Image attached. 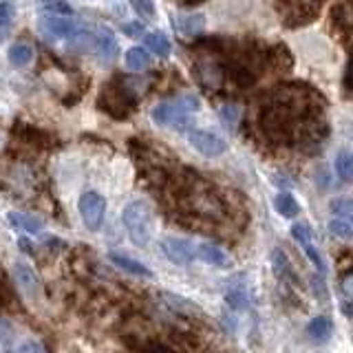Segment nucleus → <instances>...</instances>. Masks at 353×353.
I'll use <instances>...</instances> for the list:
<instances>
[{
	"label": "nucleus",
	"instance_id": "nucleus-1",
	"mask_svg": "<svg viewBox=\"0 0 353 353\" xmlns=\"http://www.w3.org/2000/svg\"><path fill=\"white\" fill-rule=\"evenodd\" d=\"M201 108L199 97L192 93H183L174 99H165L159 102L150 110V117L157 126L161 128H172V130H188L192 128L194 113Z\"/></svg>",
	"mask_w": 353,
	"mask_h": 353
},
{
	"label": "nucleus",
	"instance_id": "nucleus-2",
	"mask_svg": "<svg viewBox=\"0 0 353 353\" xmlns=\"http://www.w3.org/2000/svg\"><path fill=\"white\" fill-rule=\"evenodd\" d=\"M121 223H124L130 241L135 243L137 248H146L152 241L154 234V214L148 201L143 199H135L124 205L121 210Z\"/></svg>",
	"mask_w": 353,
	"mask_h": 353
},
{
	"label": "nucleus",
	"instance_id": "nucleus-3",
	"mask_svg": "<svg viewBox=\"0 0 353 353\" xmlns=\"http://www.w3.org/2000/svg\"><path fill=\"white\" fill-rule=\"evenodd\" d=\"M135 104H137L135 91L128 88V84L121 80L108 82L97 97V108L115 119H124L135 108Z\"/></svg>",
	"mask_w": 353,
	"mask_h": 353
},
{
	"label": "nucleus",
	"instance_id": "nucleus-4",
	"mask_svg": "<svg viewBox=\"0 0 353 353\" xmlns=\"http://www.w3.org/2000/svg\"><path fill=\"white\" fill-rule=\"evenodd\" d=\"M190 205L192 210L203 219H223L225 214V203L216 192H212L205 185H194L190 190Z\"/></svg>",
	"mask_w": 353,
	"mask_h": 353
},
{
	"label": "nucleus",
	"instance_id": "nucleus-5",
	"mask_svg": "<svg viewBox=\"0 0 353 353\" xmlns=\"http://www.w3.org/2000/svg\"><path fill=\"white\" fill-rule=\"evenodd\" d=\"M77 210H80V216L84 221L86 230L97 232L102 230L104 225V216H106V199L95 192V190H88L80 196L77 201Z\"/></svg>",
	"mask_w": 353,
	"mask_h": 353
},
{
	"label": "nucleus",
	"instance_id": "nucleus-6",
	"mask_svg": "<svg viewBox=\"0 0 353 353\" xmlns=\"http://www.w3.org/2000/svg\"><path fill=\"white\" fill-rule=\"evenodd\" d=\"M188 141H190V146L199 154H203L208 159L221 157V154L228 150V141L223 137H219L212 130H201V128L188 130Z\"/></svg>",
	"mask_w": 353,
	"mask_h": 353
},
{
	"label": "nucleus",
	"instance_id": "nucleus-7",
	"mask_svg": "<svg viewBox=\"0 0 353 353\" xmlns=\"http://www.w3.org/2000/svg\"><path fill=\"white\" fill-rule=\"evenodd\" d=\"M40 29L44 36L53 40H66L80 33V25L73 16H53V14H42L40 18Z\"/></svg>",
	"mask_w": 353,
	"mask_h": 353
},
{
	"label": "nucleus",
	"instance_id": "nucleus-8",
	"mask_svg": "<svg viewBox=\"0 0 353 353\" xmlns=\"http://www.w3.org/2000/svg\"><path fill=\"white\" fill-rule=\"evenodd\" d=\"M159 248L163 252V256L174 265H190L196 259V245H192V243L185 239L168 236L161 241Z\"/></svg>",
	"mask_w": 353,
	"mask_h": 353
},
{
	"label": "nucleus",
	"instance_id": "nucleus-9",
	"mask_svg": "<svg viewBox=\"0 0 353 353\" xmlns=\"http://www.w3.org/2000/svg\"><path fill=\"white\" fill-rule=\"evenodd\" d=\"M93 49L104 64L113 62L119 53V42L115 38V33L108 27H97V31L93 33Z\"/></svg>",
	"mask_w": 353,
	"mask_h": 353
},
{
	"label": "nucleus",
	"instance_id": "nucleus-10",
	"mask_svg": "<svg viewBox=\"0 0 353 353\" xmlns=\"http://www.w3.org/2000/svg\"><path fill=\"white\" fill-rule=\"evenodd\" d=\"M14 276H16L22 294H27L29 298H36L40 294V279H38L36 270H33L27 261L14 263Z\"/></svg>",
	"mask_w": 353,
	"mask_h": 353
},
{
	"label": "nucleus",
	"instance_id": "nucleus-11",
	"mask_svg": "<svg viewBox=\"0 0 353 353\" xmlns=\"http://www.w3.org/2000/svg\"><path fill=\"white\" fill-rule=\"evenodd\" d=\"M196 259H201L203 263L212 265V268H219V270L232 268V259L228 256V252L216 248L214 243H199V245H196Z\"/></svg>",
	"mask_w": 353,
	"mask_h": 353
},
{
	"label": "nucleus",
	"instance_id": "nucleus-12",
	"mask_svg": "<svg viewBox=\"0 0 353 353\" xmlns=\"http://www.w3.org/2000/svg\"><path fill=\"white\" fill-rule=\"evenodd\" d=\"M108 259H110V263L115 265V268H119L121 272H126L128 276H141V279H150V276H152V272L146 268V265L139 263L137 259L126 256V254H121V252H110Z\"/></svg>",
	"mask_w": 353,
	"mask_h": 353
},
{
	"label": "nucleus",
	"instance_id": "nucleus-13",
	"mask_svg": "<svg viewBox=\"0 0 353 353\" xmlns=\"http://www.w3.org/2000/svg\"><path fill=\"white\" fill-rule=\"evenodd\" d=\"M7 58L14 69H27V66L33 62V58H36V53H33V47L29 42H16L9 47Z\"/></svg>",
	"mask_w": 353,
	"mask_h": 353
},
{
	"label": "nucleus",
	"instance_id": "nucleus-14",
	"mask_svg": "<svg viewBox=\"0 0 353 353\" xmlns=\"http://www.w3.org/2000/svg\"><path fill=\"white\" fill-rule=\"evenodd\" d=\"M7 219H9V223L14 228L25 230V232H29V234H38V232H42V228H44L42 219L27 214V212H16V210H14V212H9Z\"/></svg>",
	"mask_w": 353,
	"mask_h": 353
},
{
	"label": "nucleus",
	"instance_id": "nucleus-15",
	"mask_svg": "<svg viewBox=\"0 0 353 353\" xmlns=\"http://www.w3.org/2000/svg\"><path fill=\"white\" fill-rule=\"evenodd\" d=\"M152 58H150V53L146 49H141V47H130L124 55V64H126V69L132 71V73H139V71H146L148 66H150Z\"/></svg>",
	"mask_w": 353,
	"mask_h": 353
},
{
	"label": "nucleus",
	"instance_id": "nucleus-16",
	"mask_svg": "<svg viewBox=\"0 0 353 353\" xmlns=\"http://www.w3.org/2000/svg\"><path fill=\"white\" fill-rule=\"evenodd\" d=\"M143 42H146V49L159 58H168L172 51V44L168 36H163L161 31H152V33H143Z\"/></svg>",
	"mask_w": 353,
	"mask_h": 353
},
{
	"label": "nucleus",
	"instance_id": "nucleus-17",
	"mask_svg": "<svg viewBox=\"0 0 353 353\" xmlns=\"http://www.w3.org/2000/svg\"><path fill=\"white\" fill-rule=\"evenodd\" d=\"M174 27H176V31L181 33V36H196V33L203 31L205 18L201 14H183V16L176 18Z\"/></svg>",
	"mask_w": 353,
	"mask_h": 353
},
{
	"label": "nucleus",
	"instance_id": "nucleus-18",
	"mask_svg": "<svg viewBox=\"0 0 353 353\" xmlns=\"http://www.w3.org/2000/svg\"><path fill=\"white\" fill-rule=\"evenodd\" d=\"M331 329H334V325H331V320L327 316H316L307 325V334L314 342H327L331 338Z\"/></svg>",
	"mask_w": 353,
	"mask_h": 353
},
{
	"label": "nucleus",
	"instance_id": "nucleus-19",
	"mask_svg": "<svg viewBox=\"0 0 353 353\" xmlns=\"http://www.w3.org/2000/svg\"><path fill=\"white\" fill-rule=\"evenodd\" d=\"M274 208H276V212H279L281 216H285V219H296L298 212H301V208H298L296 196L290 194V192L276 194V199H274Z\"/></svg>",
	"mask_w": 353,
	"mask_h": 353
},
{
	"label": "nucleus",
	"instance_id": "nucleus-20",
	"mask_svg": "<svg viewBox=\"0 0 353 353\" xmlns=\"http://www.w3.org/2000/svg\"><path fill=\"white\" fill-rule=\"evenodd\" d=\"M329 232L340 241H353V221L345 219V216H336L331 214L329 223H327Z\"/></svg>",
	"mask_w": 353,
	"mask_h": 353
},
{
	"label": "nucleus",
	"instance_id": "nucleus-21",
	"mask_svg": "<svg viewBox=\"0 0 353 353\" xmlns=\"http://www.w3.org/2000/svg\"><path fill=\"white\" fill-rule=\"evenodd\" d=\"M272 265H274V272L279 276L281 281H290L294 283V274H292V263L287 259V254L283 250H274L272 254Z\"/></svg>",
	"mask_w": 353,
	"mask_h": 353
},
{
	"label": "nucleus",
	"instance_id": "nucleus-22",
	"mask_svg": "<svg viewBox=\"0 0 353 353\" xmlns=\"http://www.w3.org/2000/svg\"><path fill=\"white\" fill-rule=\"evenodd\" d=\"M334 165H336V172H338V176L342 181H347V183L353 181V152L340 150L336 154V163Z\"/></svg>",
	"mask_w": 353,
	"mask_h": 353
},
{
	"label": "nucleus",
	"instance_id": "nucleus-23",
	"mask_svg": "<svg viewBox=\"0 0 353 353\" xmlns=\"http://www.w3.org/2000/svg\"><path fill=\"white\" fill-rule=\"evenodd\" d=\"M331 214L336 216H345L349 221H353V196H338L329 203Z\"/></svg>",
	"mask_w": 353,
	"mask_h": 353
},
{
	"label": "nucleus",
	"instance_id": "nucleus-24",
	"mask_svg": "<svg viewBox=\"0 0 353 353\" xmlns=\"http://www.w3.org/2000/svg\"><path fill=\"white\" fill-rule=\"evenodd\" d=\"M42 14L73 16V7L66 3V0H44V3H42Z\"/></svg>",
	"mask_w": 353,
	"mask_h": 353
},
{
	"label": "nucleus",
	"instance_id": "nucleus-25",
	"mask_svg": "<svg viewBox=\"0 0 353 353\" xmlns=\"http://www.w3.org/2000/svg\"><path fill=\"white\" fill-rule=\"evenodd\" d=\"M225 301L230 307H234V309H245L248 307V292L243 290V287H234V290H230L225 294Z\"/></svg>",
	"mask_w": 353,
	"mask_h": 353
},
{
	"label": "nucleus",
	"instance_id": "nucleus-26",
	"mask_svg": "<svg viewBox=\"0 0 353 353\" xmlns=\"http://www.w3.org/2000/svg\"><path fill=\"white\" fill-rule=\"evenodd\" d=\"M292 236L298 243H301V245H312V243H314V232H312V228L305 225V223L292 225Z\"/></svg>",
	"mask_w": 353,
	"mask_h": 353
},
{
	"label": "nucleus",
	"instance_id": "nucleus-27",
	"mask_svg": "<svg viewBox=\"0 0 353 353\" xmlns=\"http://www.w3.org/2000/svg\"><path fill=\"white\" fill-rule=\"evenodd\" d=\"M132 9L137 11L141 18H154V3L152 0H128Z\"/></svg>",
	"mask_w": 353,
	"mask_h": 353
},
{
	"label": "nucleus",
	"instance_id": "nucleus-28",
	"mask_svg": "<svg viewBox=\"0 0 353 353\" xmlns=\"http://www.w3.org/2000/svg\"><path fill=\"white\" fill-rule=\"evenodd\" d=\"M303 250H305V254H307V259L314 263V268L323 274L327 268H325V261H323V254H320L318 250H316V245L312 243V245H303Z\"/></svg>",
	"mask_w": 353,
	"mask_h": 353
},
{
	"label": "nucleus",
	"instance_id": "nucleus-29",
	"mask_svg": "<svg viewBox=\"0 0 353 353\" xmlns=\"http://www.w3.org/2000/svg\"><path fill=\"white\" fill-rule=\"evenodd\" d=\"M14 16H16V9H14V5L11 3H0V29L3 31H7V27L11 25V20H14Z\"/></svg>",
	"mask_w": 353,
	"mask_h": 353
},
{
	"label": "nucleus",
	"instance_id": "nucleus-30",
	"mask_svg": "<svg viewBox=\"0 0 353 353\" xmlns=\"http://www.w3.org/2000/svg\"><path fill=\"white\" fill-rule=\"evenodd\" d=\"M11 340H14V329L7 320L0 318V345H11Z\"/></svg>",
	"mask_w": 353,
	"mask_h": 353
},
{
	"label": "nucleus",
	"instance_id": "nucleus-31",
	"mask_svg": "<svg viewBox=\"0 0 353 353\" xmlns=\"http://www.w3.org/2000/svg\"><path fill=\"white\" fill-rule=\"evenodd\" d=\"M221 119H223L225 124L234 126L236 119H239V110L234 106H223V108H221Z\"/></svg>",
	"mask_w": 353,
	"mask_h": 353
},
{
	"label": "nucleus",
	"instance_id": "nucleus-32",
	"mask_svg": "<svg viewBox=\"0 0 353 353\" xmlns=\"http://www.w3.org/2000/svg\"><path fill=\"white\" fill-rule=\"evenodd\" d=\"M18 353H47V351H44V347L40 345V342L27 340L18 347Z\"/></svg>",
	"mask_w": 353,
	"mask_h": 353
},
{
	"label": "nucleus",
	"instance_id": "nucleus-33",
	"mask_svg": "<svg viewBox=\"0 0 353 353\" xmlns=\"http://www.w3.org/2000/svg\"><path fill=\"white\" fill-rule=\"evenodd\" d=\"M340 290H342V294L349 298V301H353V274H347L345 279H342Z\"/></svg>",
	"mask_w": 353,
	"mask_h": 353
},
{
	"label": "nucleus",
	"instance_id": "nucleus-34",
	"mask_svg": "<svg viewBox=\"0 0 353 353\" xmlns=\"http://www.w3.org/2000/svg\"><path fill=\"white\" fill-rule=\"evenodd\" d=\"M124 33H128V36H139V33H143V22H128V25H124Z\"/></svg>",
	"mask_w": 353,
	"mask_h": 353
},
{
	"label": "nucleus",
	"instance_id": "nucleus-35",
	"mask_svg": "<svg viewBox=\"0 0 353 353\" xmlns=\"http://www.w3.org/2000/svg\"><path fill=\"white\" fill-rule=\"evenodd\" d=\"M347 84H349V88H353V60H351L349 69H347Z\"/></svg>",
	"mask_w": 353,
	"mask_h": 353
},
{
	"label": "nucleus",
	"instance_id": "nucleus-36",
	"mask_svg": "<svg viewBox=\"0 0 353 353\" xmlns=\"http://www.w3.org/2000/svg\"><path fill=\"white\" fill-rule=\"evenodd\" d=\"M18 248H20V250H25L27 254H31V248H29V239H20V241H18Z\"/></svg>",
	"mask_w": 353,
	"mask_h": 353
},
{
	"label": "nucleus",
	"instance_id": "nucleus-37",
	"mask_svg": "<svg viewBox=\"0 0 353 353\" xmlns=\"http://www.w3.org/2000/svg\"><path fill=\"white\" fill-rule=\"evenodd\" d=\"M7 353H9V351H7Z\"/></svg>",
	"mask_w": 353,
	"mask_h": 353
}]
</instances>
